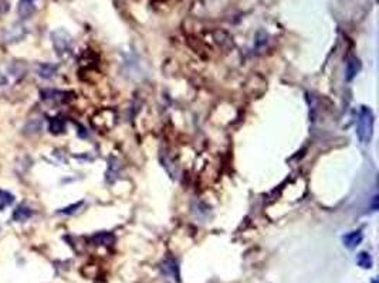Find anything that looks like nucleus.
I'll return each mask as SVG.
<instances>
[{"mask_svg":"<svg viewBox=\"0 0 379 283\" xmlns=\"http://www.w3.org/2000/svg\"><path fill=\"white\" fill-rule=\"evenodd\" d=\"M372 133H374V113L369 108L362 106L356 121V135L362 143H368L372 137Z\"/></svg>","mask_w":379,"mask_h":283,"instance_id":"1","label":"nucleus"},{"mask_svg":"<svg viewBox=\"0 0 379 283\" xmlns=\"http://www.w3.org/2000/svg\"><path fill=\"white\" fill-rule=\"evenodd\" d=\"M71 94L66 91L57 90H44L41 91V99L46 102H53V103H64L71 98Z\"/></svg>","mask_w":379,"mask_h":283,"instance_id":"2","label":"nucleus"},{"mask_svg":"<svg viewBox=\"0 0 379 283\" xmlns=\"http://www.w3.org/2000/svg\"><path fill=\"white\" fill-rule=\"evenodd\" d=\"M27 72V67L26 64L22 61H13L7 65V74L12 77L13 79H20L23 78Z\"/></svg>","mask_w":379,"mask_h":283,"instance_id":"3","label":"nucleus"},{"mask_svg":"<svg viewBox=\"0 0 379 283\" xmlns=\"http://www.w3.org/2000/svg\"><path fill=\"white\" fill-rule=\"evenodd\" d=\"M53 43H54V48L58 54H64L70 50V37L66 35V38H63L61 31L53 34Z\"/></svg>","mask_w":379,"mask_h":283,"instance_id":"4","label":"nucleus"},{"mask_svg":"<svg viewBox=\"0 0 379 283\" xmlns=\"http://www.w3.org/2000/svg\"><path fill=\"white\" fill-rule=\"evenodd\" d=\"M56 72H57V67L54 64H50V63L38 64V67H37V75L43 79L53 78L56 75Z\"/></svg>","mask_w":379,"mask_h":283,"instance_id":"5","label":"nucleus"},{"mask_svg":"<svg viewBox=\"0 0 379 283\" xmlns=\"http://www.w3.org/2000/svg\"><path fill=\"white\" fill-rule=\"evenodd\" d=\"M362 232L361 231H352V232H349V234H346L342 238V241H344V245L346 248H356L359 244H361V241H362Z\"/></svg>","mask_w":379,"mask_h":283,"instance_id":"6","label":"nucleus"},{"mask_svg":"<svg viewBox=\"0 0 379 283\" xmlns=\"http://www.w3.org/2000/svg\"><path fill=\"white\" fill-rule=\"evenodd\" d=\"M32 215H33L32 208H29L27 205H19V207L13 211L12 218L14 221H17V222H24V221H27Z\"/></svg>","mask_w":379,"mask_h":283,"instance_id":"7","label":"nucleus"},{"mask_svg":"<svg viewBox=\"0 0 379 283\" xmlns=\"http://www.w3.org/2000/svg\"><path fill=\"white\" fill-rule=\"evenodd\" d=\"M48 130L53 133V135H60V133H64L66 130V122L63 118H51L48 121Z\"/></svg>","mask_w":379,"mask_h":283,"instance_id":"8","label":"nucleus"},{"mask_svg":"<svg viewBox=\"0 0 379 283\" xmlns=\"http://www.w3.org/2000/svg\"><path fill=\"white\" fill-rule=\"evenodd\" d=\"M359 69H361V63H359V60L355 58V57L349 58L348 63H346V79L351 81L352 78H355L356 74L359 72Z\"/></svg>","mask_w":379,"mask_h":283,"instance_id":"9","label":"nucleus"},{"mask_svg":"<svg viewBox=\"0 0 379 283\" xmlns=\"http://www.w3.org/2000/svg\"><path fill=\"white\" fill-rule=\"evenodd\" d=\"M35 0H20V3H19V14L24 17V19H27L33 10H35Z\"/></svg>","mask_w":379,"mask_h":283,"instance_id":"10","label":"nucleus"},{"mask_svg":"<svg viewBox=\"0 0 379 283\" xmlns=\"http://www.w3.org/2000/svg\"><path fill=\"white\" fill-rule=\"evenodd\" d=\"M14 201V195L6 190H0V211H4Z\"/></svg>","mask_w":379,"mask_h":283,"instance_id":"11","label":"nucleus"},{"mask_svg":"<svg viewBox=\"0 0 379 283\" xmlns=\"http://www.w3.org/2000/svg\"><path fill=\"white\" fill-rule=\"evenodd\" d=\"M92 241H94L97 245H111V244L114 242V235L110 234V232H101V234L94 235Z\"/></svg>","mask_w":379,"mask_h":283,"instance_id":"12","label":"nucleus"},{"mask_svg":"<svg viewBox=\"0 0 379 283\" xmlns=\"http://www.w3.org/2000/svg\"><path fill=\"white\" fill-rule=\"evenodd\" d=\"M356 263L364 269H369L372 266V258L368 252H361L356 258Z\"/></svg>","mask_w":379,"mask_h":283,"instance_id":"13","label":"nucleus"},{"mask_svg":"<svg viewBox=\"0 0 379 283\" xmlns=\"http://www.w3.org/2000/svg\"><path fill=\"white\" fill-rule=\"evenodd\" d=\"M40 129V122L38 121H32V122H29V124L26 125V127H24V132L27 133L29 130L30 132H37Z\"/></svg>","mask_w":379,"mask_h":283,"instance_id":"14","label":"nucleus"},{"mask_svg":"<svg viewBox=\"0 0 379 283\" xmlns=\"http://www.w3.org/2000/svg\"><path fill=\"white\" fill-rule=\"evenodd\" d=\"M9 84V77L0 69V87H6Z\"/></svg>","mask_w":379,"mask_h":283,"instance_id":"15","label":"nucleus"},{"mask_svg":"<svg viewBox=\"0 0 379 283\" xmlns=\"http://www.w3.org/2000/svg\"><path fill=\"white\" fill-rule=\"evenodd\" d=\"M81 205V203H77L76 205H73V207H67V208H64L63 211H60V213H63V214H71L73 211H76L74 208H78Z\"/></svg>","mask_w":379,"mask_h":283,"instance_id":"16","label":"nucleus"}]
</instances>
